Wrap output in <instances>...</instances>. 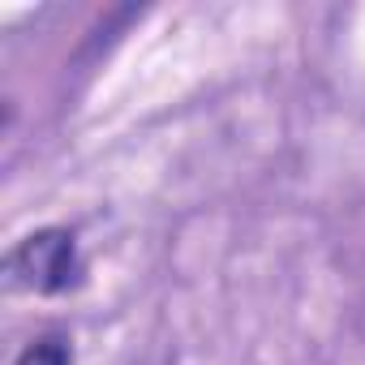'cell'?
I'll use <instances>...</instances> for the list:
<instances>
[{
    "label": "cell",
    "mask_w": 365,
    "mask_h": 365,
    "mask_svg": "<svg viewBox=\"0 0 365 365\" xmlns=\"http://www.w3.org/2000/svg\"><path fill=\"white\" fill-rule=\"evenodd\" d=\"M5 279L18 292L61 297L86 284V258L69 228H39L5 254Z\"/></svg>",
    "instance_id": "6da1fadb"
},
{
    "label": "cell",
    "mask_w": 365,
    "mask_h": 365,
    "mask_svg": "<svg viewBox=\"0 0 365 365\" xmlns=\"http://www.w3.org/2000/svg\"><path fill=\"white\" fill-rule=\"evenodd\" d=\"M14 365H73V339L69 335H35L22 344V352L14 356Z\"/></svg>",
    "instance_id": "7a4b0ae2"
}]
</instances>
